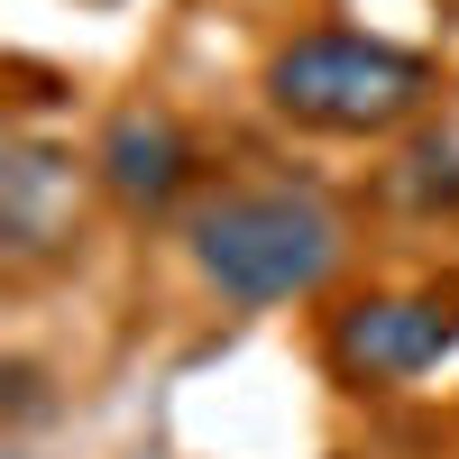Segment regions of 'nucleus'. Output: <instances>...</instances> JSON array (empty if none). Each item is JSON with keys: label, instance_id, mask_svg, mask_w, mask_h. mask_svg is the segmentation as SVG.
<instances>
[{"label": "nucleus", "instance_id": "5", "mask_svg": "<svg viewBox=\"0 0 459 459\" xmlns=\"http://www.w3.org/2000/svg\"><path fill=\"white\" fill-rule=\"evenodd\" d=\"M0 239H10V266H37L56 239H74V166L56 147L19 138L0 157Z\"/></svg>", "mask_w": 459, "mask_h": 459}, {"label": "nucleus", "instance_id": "4", "mask_svg": "<svg viewBox=\"0 0 459 459\" xmlns=\"http://www.w3.org/2000/svg\"><path fill=\"white\" fill-rule=\"evenodd\" d=\"M194 138H184V120L175 110H157V101H138V110H120V120L101 129V147H92V175H101V194L120 203V212H175L184 194H194Z\"/></svg>", "mask_w": 459, "mask_h": 459}, {"label": "nucleus", "instance_id": "3", "mask_svg": "<svg viewBox=\"0 0 459 459\" xmlns=\"http://www.w3.org/2000/svg\"><path fill=\"white\" fill-rule=\"evenodd\" d=\"M459 350V294H359L331 313V377L340 386H404Z\"/></svg>", "mask_w": 459, "mask_h": 459}, {"label": "nucleus", "instance_id": "1", "mask_svg": "<svg viewBox=\"0 0 459 459\" xmlns=\"http://www.w3.org/2000/svg\"><path fill=\"white\" fill-rule=\"evenodd\" d=\"M184 257L221 303L266 313V303H303L340 276L350 221L313 184H221L184 212Z\"/></svg>", "mask_w": 459, "mask_h": 459}, {"label": "nucleus", "instance_id": "7", "mask_svg": "<svg viewBox=\"0 0 459 459\" xmlns=\"http://www.w3.org/2000/svg\"><path fill=\"white\" fill-rule=\"evenodd\" d=\"M10 459H28V450H10Z\"/></svg>", "mask_w": 459, "mask_h": 459}, {"label": "nucleus", "instance_id": "2", "mask_svg": "<svg viewBox=\"0 0 459 459\" xmlns=\"http://www.w3.org/2000/svg\"><path fill=\"white\" fill-rule=\"evenodd\" d=\"M266 101L294 129H322V138H386L432 101V65L413 47H395V37L303 28L266 56Z\"/></svg>", "mask_w": 459, "mask_h": 459}, {"label": "nucleus", "instance_id": "6", "mask_svg": "<svg viewBox=\"0 0 459 459\" xmlns=\"http://www.w3.org/2000/svg\"><path fill=\"white\" fill-rule=\"evenodd\" d=\"M395 194H404V203H423V212H459V147L423 138V147L395 166Z\"/></svg>", "mask_w": 459, "mask_h": 459}]
</instances>
